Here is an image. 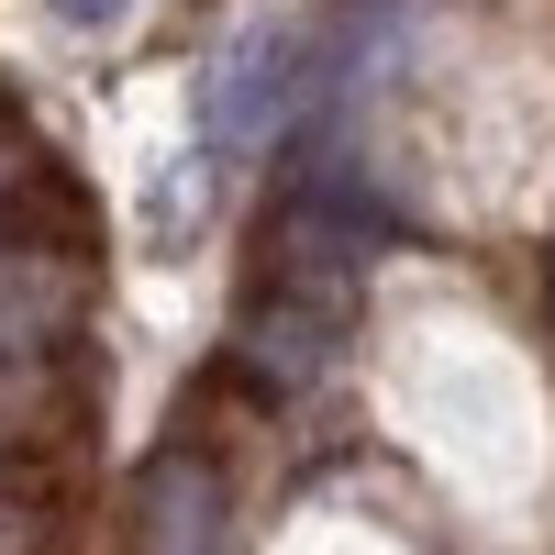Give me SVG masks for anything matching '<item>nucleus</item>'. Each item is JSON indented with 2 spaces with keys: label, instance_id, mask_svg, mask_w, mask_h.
I'll list each match as a JSON object with an SVG mask.
<instances>
[{
  "label": "nucleus",
  "instance_id": "obj_1",
  "mask_svg": "<svg viewBox=\"0 0 555 555\" xmlns=\"http://www.w3.org/2000/svg\"><path fill=\"white\" fill-rule=\"evenodd\" d=\"M278 67H289V34L256 23L234 56H222V78H211V145H256L278 122Z\"/></svg>",
  "mask_w": 555,
  "mask_h": 555
},
{
  "label": "nucleus",
  "instance_id": "obj_2",
  "mask_svg": "<svg viewBox=\"0 0 555 555\" xmlns=\"http://www.w3.org/2000/svg\"><path fill=\"white\" fill-rule=\"evenodd\" d=\"M145 555H222V489L211 467H156L145 478Z\"/></svg>",
  "mask_w": 555,
  "mask_h": 555
},
{
  "label": "nucleus",
  "instance_id": "obj_3",
  "mask_svg": "<svg viewBox=\"0 0 555 555\" xmlns=\"http://www.w3.org/2000/svg\"><path fill=\"white\" fill-rule=\"evenodd\" d=\"M133 0H56V23H78V34H101V23H122Z\"/></svg>",
  "mask_w": 555,
  "mask_h": 555
}]
</instances>
